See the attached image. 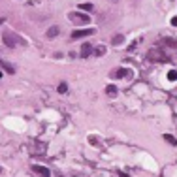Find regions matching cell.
I'll use <instances>...</instances> for the list:
<instances>
[{
	"label": "cell",
	"mask_w": 177,
	"mask_h": 177,
	"mask_svg": "<svg viewBox=\"0 0 177 177\" xmlns=\"http://www.w3.org/2000/svg\"><path fill=\"white\" fill-rule=\"evenodd\" d=\"M68 17H70V21L79 23V25H85V23L91 21V15H89V13H79V11H74V13H70Z\"/></svg>",
	"instance_id": "1"
},
{
	"label": "cell",
	"mask_w": 177,
	"mask_h": 177,
	"mask_svg": "<svg viewBox=\"0 0 177 177\" xmlns=\"http://www.w3.org/2000/svg\"><path fill=\"white\" fill-rule=\"evenodd\" d=\"M94 34V28H81V30H74L72 32V40H79V38H85V36H91Z\"/></svg>",
	"instance_id": "2"
},
{
	"label": "cell",
	"mask_w": 177,
	"mask_h": 177,
	"mask_svg": "<svg viewBox=\"0 0 177 177\" xmlns=\"http://www.w3.org/2000/svg\"><path fill=\"white\" fill-rule=\"evenodd\" d=\"M2 40H4V43L8 45V47H13L15 45V41H17V38L9 32V30H4V34H2Z\"/></svg>",
	"instance_id": "3"
},
{
	"label": "cell",
	"mask_w": 177,
	"mask_h": 177,
	"mask_svg": "<svg viewBox=\"0 0 177 177\" xmlns=\"http://www.w3.org/2000/svg\"><path fill=\"white\" fill-rule=\"evenodd\" d=\"M32 172H36L38 175H41V177H51V172H49L45 166H34Z\"/></svg>",
	"instance_id": "4"
},
{
	"label": "cell",
	"mask_w": 177,
	"mask_h": 177,
	"mask_svg": "<svg viewBox=\"0 0 177 177\" xmlns=\"http://www.w3.org/2000/svg\"><path fill=\"white\" fill-rule=\"evenodd\" d=\"M92 53V45L91 43H83L81 45V58H89Z\"/></svg>",
	"instance_id": "5"
},
{
	"label": "cell",
	"mask_w": 177,
	"mask_h": 177,
	"mask_svg": "<svg viewBox=\"0 0 177 177\" xmlns=\"http://www.w3.org/2000/svg\"><path fill=\"white\" fill-rule=\"evenodd\" d=\"M128 75V70L126 68H119V70H115L113 74H111V77H115V79H123V77H126Z\"/></svg>",
	"instance_id": "6"
},
{
	"label": "cell",
	"mask_w": 177,
	"mask_h": 177,
	"mask_svg": "<svg viewBox=\"0 0 177 177\" xmlns=\"http://www.w3.org/2000/svg\"><path fill=\"white\" fill-rule=\"evenodd\" d=\"M0 66L6 70V74H13L15 72V68H13V64H9V62H6V60H2L0 58Z\"/></svg>",
	"instance_id": "7"
},
{
	"label": "cell",
	"mask_w": 177,
	"mask_h": 177,
	"mask_svg": "<svg viewBox=\"0 0 177 177\" xmlns=\"http://www.w3.org/2000/svg\"><path fill=\"white\" fill-rule=\"evenodd\" d=\"M58 32H60L58 26H51V28L47 30V38H55V36H58Z\"/></svg>",
	"instance_id": "8"
},
{
	"label": "cell",
	"mask_w": 177,
	"mask_h": 177,
	"mask_svg": "<svg viewBox=\"0 0 177 177\" xmlns=\"http://www.w3.org/2000/svg\"><path fill=\"white\" fill-rule=\"evenodd\" d=\"M92 4L91 2H83V4H79V9H83V11H92Z\"/></svg>",
	"instance_id": "9"
},
{
	"label": "cell",
	"mask_w": 177,
	"mask_h": 177,
	"mask_svg": "<svg viewBox=\"0 0 177 177\" xmlns=\"http://www.w3.org/2000/svg\"><path fill=\"white\" fill-rule=\"evenodd\" d=\"M106 92H108L109 96H117V87H115V85H108V87H106Z\"/></svg>",
	"instance_id": "10"
},
{
	"label": "cell",
	"mask_w": 177,
	"mask_h": 177,
	"mask_svg": "<svg viewBox=\"0 0 177 177\" xmlns=\"http://www.w3.org/2000/svg\"><path fill=\"white\" fill-rule=\"evenodd\" d=\"M164 140H166V141H168L170 145H174V147L177 145V140L174 138V136H170V134H164Z\"/></svg>",
	"instance_id": "11"
},
{
	"label": "cell",
	"mask_w": 177,
	"mask_h": 177,
	"mask_svg": "<svg viewBox=\"0 0 177 177\" xmlns=\"http://www.w3.org/2000/svg\"><path fill=\"white\" fill-rule=\"evenodd\" d=\"M124 41V38H123V34H117V36H113V43L115 45H121Z\"/></svg>",
	"instance_id": "12"
},
{
	"label": "cell",
	"mask_w": 177,
	"mask_h": 177,
	"mask_svg": "<svg viewBox=\"0 0 177 177\" xmlns=\"http://www.w3.org/2000/svg\"><path fill=\"white\" fill-rule=\"evenodd\" d=\"M168 79L170 81H177V70H170L168 72Z\"/></svg>",
	"instance_id": "13"
},
{
	"label": "cell",
	"mask_w": 177,
	"mask_h": 177,
	"mask_svg": "<svg viewBox=\"0 0 177 177\" xmlns=\"http://www.w3.org/2000/svg\"><path fill=\"white\" fill-rule=\"evenodd\" d=\"M94 55H96V57H102V55H106V47H104V45H102V47H98V49L94 51Z\"/></svg>",
	"instance_id": "14"
},
{
	"label": "cell",
	"mask_w": 177,
	"mask_h": 177,
	"mask_svg": "<svg viewBox=\"0 0 177 177\" xmlns=\"http://www.w3.org/2000/svg\"><path fill=\"white\" fill-rule=\"evenodd\" d=\"M57 91H58V92H60V94H64V92H66V91H68V85H66V83H60V85H58V89H57Z\"/></svg>",
	"instance_id": "15"
},
{
	"label": "cell",
	"mask_w": 177,
	"mask_h": 177,
	"mask_svg": "<svg viewBox=\"0 0 177 177\" xmlns=\"http://www.w3.org/2000/svg\"><path fill=\"white\" fill-rule=\"evenodd\" d=\"M172 25H174V26H177V17H172Z\"/></svg>",
	"instance_id": "16"
}]
</instances>
